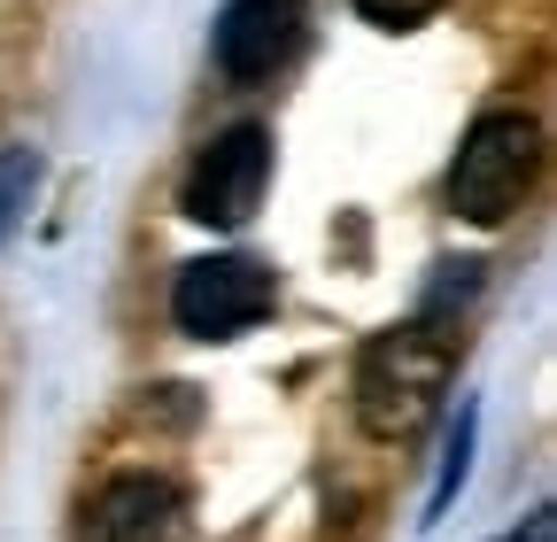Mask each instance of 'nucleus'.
I'll return each instance as SVG.
<instances>
[{
    "mask_svg": "<svg viewBox=\"0 0 557 542\" xmlns=\"http://www.w3.org/2000/svg\"><path fill=\"white\" fill-rule=\"evenodd\" d=\"M310 32V0H225L218 32H209V54H218L225 86H263L295 62Z\"/></svg>",
    "mask_w": 557,
    "mask_h": 542,
    "instance_id": "6",
    "label": "nucleus"
},
{
    "mask_svg": "<svg viewBox=\"0 0 557 542\" xmlns=\"http://www.w3.org/2000/svg\"><path fill=\"white\" fill-rule=\"evenodd\" d=\"M496 542H557V512H549V504H534V512H527L511 534H496Z\"/></svg>",
    "mask_w": 557,
    "mask_h": 542,
    "instance_id": "10",
    "label": "nucleus"
},
{
    "mask_svg": "<svg viewBox=\"0 0 557 542\" xmlns=\"http://www.w3.org/2000/svg\"><path fill=\"white\" fill-rule=\"evenodd\" d=\"M278 310V271L240 248H209L171 271V325L186 342H240Z\"/></svg>",
    "mask_w": 557,
    "mask_h": 542,
    "instance_id": "3",
    "label": "nucleus"
},
{
    "mask_svg": "<svg viewBox=\"0 0 557 542\" xmlns=\"http://www.w3.org/2000/svg\"><path fill=\"white\" fill-rule=\"evenodd\" d=\"M364 24H380V32H410V24H426L442 0H348Z\"/></svg>",
    "mask_w": 557,
    "mask_h": 542,
    "instance_id": "9",
    "label": "nucleus"
},
{
    "mask_svg": "<svg viewBox=\"0 0 557 542\" xmlns=\"http://www.w3.org/2000/svg\"><path fill=\"white\" fill-rule=\"evenodd\" d=\"M78 542H194V504L163 465H116L78 504Z\"/></svg>",
    "mask_w": 557,
    "mask_h": 542,
    "instance_id": "5",
    "label": "nucleus"
},
{
    "mask_svg": "<svg viewBox=\"0 0 557 542\" xmlns=\"http://www.w3.org/2000/svg\"><path fill=\"white\" fill-rule=\"evenodd\" d=\"M472 434H480V403L465 395L457 411H449V427H442V472H434V489H426V519H418V527H442L449 504H457V489L472 481Z\"/></svg>",
    "mask_w": 557,
    "mask_h": 542,
    "instance_id": "7",
    "label": "nucleus"
},
{
    "mask_svg": "<svg viewBox=\"0 0 557 542\" xmlns=\"http://www.w3.org/2000/svg\"><path fill=\"white\" fill-rule=\"evenodd\" d=\"M449 372H457V333L434 325V318H403L387 333H372L357 372H348V403H357V427L372 442H410L442 411L449 395Z\"/></svg>",
    "mask_w": 557,
    "mask_h": 542,
    "instance_id": "1",
    "label": "nucleus"
},
{
    "mask_svg": "<svg viewBox=\"0 0 557 542\" xmlns=\"http://www.w3.org/2000/svg\"><path fill=\"white\" fill-rule=\"evenodd\" d=\"M271 194V132L263 124H225L194 148L186 178H178V218L209 225V233H240Z\"/></svg>",
    "mask_w": 557,
    "mask_h": 542,
    "instance_id": "4",
    "label": "nucleus"
},
{
    "mask_svg": "<svg viewBox=\"0 0 557 542\" xmlns=\"http://www.w3.org/2000/svg\"><path fill=\"white\" fill-rule=\"evenodd\" d=\"M542 178V124L527 109H480L449 156V210L465 225H504Z\"/></svg>",
    "mask_w": 557,
    "mask_h": 542,
    "instance_id": "2",
    "label": "nucleus"
},
{
    "mask_svg": "<svg viewBox=\"0 0 557 542\" xmlns=\"http://www.w3.org/2000/svg\"><path fill=\"white\" fill-rule=\"evenodd\" d=\"M39 178H47L39 148H0V241H9V233L24 225L32 194H39Z\"/></svg>",
    "mask_w": 557,
    "mask_h": 542,
    "instance_id": "8",
    "label": "nucleus"
}]
</instances>
